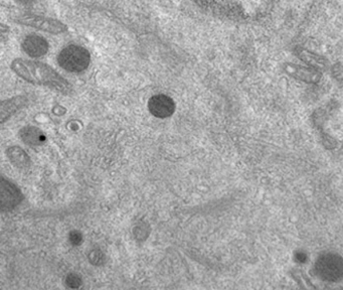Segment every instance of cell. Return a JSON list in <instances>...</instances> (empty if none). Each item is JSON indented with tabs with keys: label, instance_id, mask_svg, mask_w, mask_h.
<instances>
[{
	"label": "cell",
	"instance_id": "6da1fadb",
	"mask_svg": "<svg viewBox=\"0 0 343 290\" xmlns=\"http://www.w3.org/2000/svg\"><path fill=\"white\" fill-rule=\"evenodd\" d=\"M11 69L17 76L29 83L46 86L63 94H69L72 90L66 79L43 63L16 59L11 63Z\"/></svg>",
	"mask_w": 343,
	"mask_h": 290
},
{
	"label": "cell",
	"instance_id": "7a4b0ae2",
	"mask_svg": "<svg viewBox=\"0 0 343 290\" xmlns=\"http://www.w3.org/2000/svg\"><path fill=\"white\" fill-rule=\"evenodd\" d=\"M91 62L89 50L81 45L71 44L62 49L58 55L59 65L71 73H80L85 71Z\"/></svg>",
	"mask_w": 343,
	"mask_h": 290
},
{
	"label": "cell",
	"instance_id": "3957f363",
	"mask_svg": "<svg viewBox=\"0 0 343 290\" xmlns=\"http://www.w3.org/2000/svg\"><path fill=\"white\" fill-rule=\"evenodd\" d=\"M315 268L317 274L326 281H337L343 275V261L336 254L328 253L320 256Z\"/></svg>",
	"mask_w": 343,
	"mask_h": 290
},
{
	"label": "cell",
	"instance_id": "277c9868",
	"mask_svg": "<svg viewBox=\"0 0 343 290\" xmlns=\"http://www.w3.org/2000/svg\"><path fill=\"white\" fill-rule=\"evenodd\" d=\"M16 21L22 25H27L52 34L62 33L67 30L66 24L62 21L41 15L25 14L16 18Z\"/></svg>",
	"mask_w": 343,
	"mask_h": 290
},
{
	"label": "cell",
	"instance_id": "5b68a950",
	"mask_svg": "<svg viewBox=\"0 0 343 290\" xmlns=\"http://www.w3.org/2000/svg\"><path fill=\"white\" fill-rule=\"evenodd\" d=\"M23 197L19 189L4 178H0V213L16 208Z\"/></svg>",
	"mask_w": 343,
	"mask_h": 290
},
{
	"label": "cell",
	"instance_id": "8992f818",
	"mask_svg": "<svg viewBox=\"0 0 343 290\" xmlns=\"http://www.w3.org/2000/svg\"><path fill=\"white\" fill-rule=\"evenodd\" d=\"M150 113L158 118H166L172 115L175 110L174 101L166 95H155L148 102Z\"/></svg>",
	"mask_w": 343,
	"mask_h": 290
},
{
	"label": "cell",
	"instance_id": "52a82bcc",
	"mask_svg": "<svg viewBox=\"0 0 343 290\" xmlns=\"http://www.w3.org/2000/svg\"><path fill=\"white\" fill-rule=\"evenodd\" d=\"M22 48L29 56L40 57L47 52L49 44L44 37L37 34H30L23 39Z\"/></svg>",
	"mask_w": 343,
	"mask_h": 290
},
{
	"label": "cell",
	"instance_id": "ba28073f",
	"mask_svg": "<svg viewBox=\"0 0 343 290\" xmlns=\"http://www.w3.org/2000/svg\"><path fill=\"white\" fill-rule=\"evenodd\" d=\"M27 98L24 96H15L10 99L0 101V123L5 122L15 112L26 106Z\"/></svg>",
	"mask_w": 343,
	"mask_h": 290
},
{
	"label": "cell",
	"instance_id": "9c48e42d",
	"mask_svg": "<svg viewBox=\"0 0 343 290\" xmlns=\"http://www.w3.org/2000/svg\"><path fill=\"white\" fill-rule=\"evenodd\" d=\"M286 71H287V73L292 77L305 82H317L320 79L319 72L297 65L288 64L287 68H286Z\"/></svg>",
	"mask_w": 343,
	"mask_h": 290
},
{
	"label": "cell",
	"instance_id": "30bf717a",
	"mask_svg": "<svg viewBox=\"0 0 343 290\" xmlns=\"http://www.w3.org/2000/svg\"><path fill=\"white\" fill-rule=\"evenodd\" d=\"M19 137L25 144L29 146L41 145L45 140V136L42 131L34 126L23 127L19 131Z\"/></svg>",
	"mask_w": 343,
	"mask_h": 290
},
{
	"label": "cell",
	"instance_id": "8fae6325",
	"mask_svg": "<svg viewBox=\"0 0 343 290\" xmlns=\"http://www.w3.org/2000/svg\"><path fill=\"white\" fill-rule=\"evenodd\" d=\"M9 161L18 168H27L30 165V158L27 153L18 146H11L6 151Z\"/></svg>",
	"mask_w": 343,
	"mask_h": 290
},
{
	"label": "cell",
	"instance_id": "7c38bea8",
	"mask_svg": "<svg viewBox=\"0 0 343 290\" xmlns=\"http://www.w3.org/2000/svg\"><path fill=\"white\" fill-rule=\"evenodd\" d=\"M299 57L300 59H302L306 64H308L309 66H312L313 68H316L318 70L324 69L326 67V62L323 57H321L317 54H314L308 50L302 49L299 52Z\"/></svg>",
	"mask_w": 343,
	"mask_h": 290
},
{
	"label": "cell",
	"instance_id": "4fadbf2b",
	"mask_svg": "<svg viewBox=\"0 0 343 290\" xmlns=\"http://www.w3.org/2000/svg\"><path fill=\"white\" fill-rule=\"evenodd\" d=\"M66 284L70 287V288H79L82 284V279L79 275L77 274H69L66 278Z\"/></svg>",
	"mask_w": 343,
	"mask_h": 290
},
{
	"label": "cell",
	"instance_id": "5bb4252c",
	"mask_svg": "<svg viewBox=\"0 0 343 290\" xmlns=\"http://www.w3.org/2000/svg\"><path fill=\"white\" fill-rule=\"evenodd\" d=\"M89 260H90L91 263L94 264V265H100V264L103 262V260H104V256H103V254H102L101 251H99V250H93V251L90 253V255H89Z\"/></svg>",
	"mask_w": 343,
	"mask_h": 290
},
{
	"label": "cell",
	"instance_id": "9a60e30c",
	"mask_svg": "<svg viewBox=\"0 0 343 290\" xmlns=\"http://www.w3.org/2000/svg\"><path fill=\"white\" fill-rule=\"evenodd\" d=\"M70 241L73 245H80L83 241V236L79 231H72L70 234Z\"/></svg>",
	"mask_w": 343,
	"mask_h": 290
},
{
	"label": "cell",
	"instance_id": "2e32d148",
	"mask_svg": "<svg viewBox=\"0 0 343 290\" xmlns=\"http://www.w3.org/2000/svg\"><path fill=\"white\" fill-rule=\"evenodd\" d=\"M16 1L20 4H23V5H28V4H31L34 2V0H16Z\"/></svg>",
	"mask_w": 343,
	"mask_h": 290
},
{
	"label": "cell",
	"instance_id": "e0dca14e",
	"mask_svg": "<svg viewBox=\"0 0 343 290\" xmlns=\"http://www.w3.org/2000/svg\"><path fill=\"white\" fill-rule=\"evenodd\" d=\"M9 30V27L3 23L0 22V33H3V32H6Z\"/></svg>",
	"mask_w": 343,
	"mask_h": 290
}]
</instances>
